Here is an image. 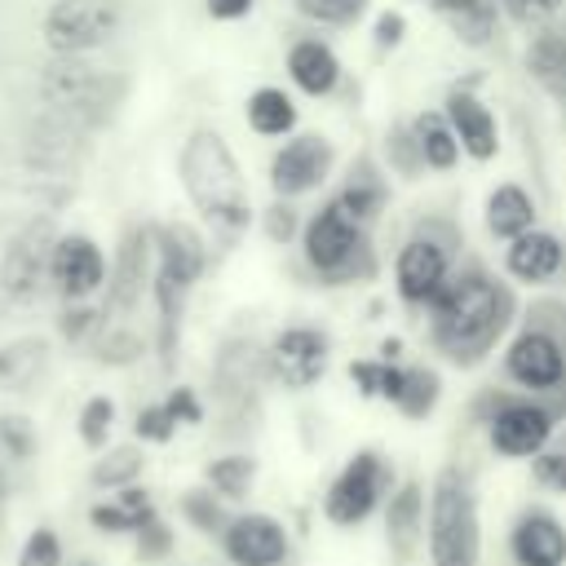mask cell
Wrapping results in <instances>:
<instances>
[{"label": "cell", "instance_id": "1", "mask_svg": "<svg viewBox=\"0 0 566 566\" xmlns=\"http://www.w3.org/2000/svg\"><path fill=\"white\" fill-rule=\"evenodd\" d=\"M424 314H429L433 349L442 358L469 367V363L486 358L495 349V340L509 332V323L517 314V301H513L509 283L469 265V270H455L447 279V287L433 296V305Z\"/></svg>", "mask_w": 566, "mask_h": 566}, {"label": "cell", "instance_id": "2", "mask_svg": "<svg viewBox=\"0 0 566 566\" xmlns=\"http://www.w3.org/2000/svg\"><path fill=\"white\" fill-rule=\"evenodd\" d=\"M177 172H181L186 199L195 203V212L212 230H221V234L248 230V221H252L248 181H243V168H239L230 142L217 128H195L186 137L181 159H177Z\"/></svg>", "mask_w": 566, "mask_h": 566}, {"label": "cell", "instance_id": "3", "mask_svg": "<svg viewBox=\"0 0 566 566\" xmlns=\"http://www.w3.org/2000/svg\"><path fill=\"white\" fill-rule=\"evenodd\" d=\"M301 256H305V265L327 287L358 283V279L376 274V252H371L367 226L354 221L336 199H327L323 208H314L305 217V226H301Z\"/></svg>", "mask_w": 566, "mask_h": 566}, {"label": "cell", "instance_id": "4", "mask_svg": "<svg viewBox=\"0 0 566 566\" xmlns=\"http://www.w3.org/2000/svg\"><path fill=\"white\" fill-rule=\"evenodd\" d=\"M455 234L442 226H420L402 239L398 256H394V292L407 310H429L433 296L447 287V279L455 274Z\"/></svg>", "mask_w": 566, "mask_h": 566}, {"label": "cell", "instance_id": "5", "mask_svg": "<svg viewBox=\"0 0 566 566\" xmlns=\"http://www.w3.org/2000/svg\"><path fill=\"white\" fill-rule=\"evenodd\" d=\"M40 97H44L49 115H57L66 124H93L111 111V102L119 97V84L106 71L88 66L84 57L57 53L40 75Z\"/></svg>", "mask_w": 566, "mask_h": 566}, {"label": "cell", "instance_id": "6", "mask_svg": "<svg viewBox=\"0 0 566 566\" xmlns=\"http://www.w3.org/2000/svg\"><path fill=\"white\" fill-rule=\"evenodd\" d=\"M504 376L531 394H553L566 385V340L562 327L544 323V310L522 323L504 349Z\"/></svg>", "mask_w": 566, "mask_h": 566}, {"label": "cell", "instance_id": "7", "mask_svg": "<svg viewBox=\"0 0 566 566\" xmlns=\"http://www.w3.org/2000/svg\"><path fill=\"white\" fill-rule=\"evenodd\" d=\"M124 22V0H57L44 18V40L53 53L84 57L102 49Z\"/></svg>", "mask_w": 566, "mask_h": 566}, {"label": "cell", "instance_id": "8", "mask_svg": "<svg viewBox=\"0 0 566 566\" xmlns=\"http://www.w3.org/2000/svg\"><path fill=\"white\" fill-rule=\"evenodd\" d=\"M429 548L433 566H473L478 557V522H473V500L469 491L447 473L433 491V513H429Z\"/></svg>", "mask_w": 566, "mask_h": 566}, {"label": "cell", "instance_id": "9", "mask_svg": "<svg viewBox=\"0 0 566 566\" xmlns=\"http://www.w3.org/2000/svg\"><path fill=\"white\" fill-rule=\"evenodd\" d=\"M53 226L35 221L27 230H18L0 256V287L13 301H35L49 287V265H53Z\"/></svg>", "mask_w": 566, "mask_h": 566}, {"label": "cell", "instance_id": "10", "mask_svg": "<svg viewBox=\"0 0 566 566\" xmlns=\"http://www.w3.org/2000/svg\"><path fill=\"white\" fill-rule=\"evenodd\" d=\"M332 142L318 133H296L287 137L274 155H270V186L279 199H301L310 190H318L332 172Z\"/></svg>", "mask_w": 566, "mask_h": 566}, {"label": "cell", "instance_id": "11", "mask_svg": "<svg viewBox=\"0 0 566 566\" xmlns=\"http://www.w3.org/2000/svg\"><path fill=\"white\" fill-rule=\"evenodd\" d=\"M327 358H332L327 332L305 327V323L283 327V332L270 340V371H274L287 389H310L314 380H323Z\"/></svg>", "mask_w": 566, "mask_h": 566}, {"label": "cell", "instance_id": "12", "mask_svg": "<svg viewBox=\"0 0 566 566\" xmlns=\"http://www.w3.org/2000/svg\"><path fill=\"white\" fill-rule=\"evenodd\" d=\"M49 283L57 287L62 301H88L106 283V256L88 234H62L53 243V265Z\"/></svg>", "mask_w": 566, "mask_h": 566}, {"label": "cell", "instance_id": "13", "mask_svg": "<svg viewBox=\"0 0 566 566\" xmlns=\"http://www.w3.org/2000/svg\"><path fill=\"white\" fill-rule=\"evenodd\" d=\"M553 433V411L539 407V402H500V411L491 416V447L509 460H522V455H539L544 442Z\"/></svg>", "mask_w": 566, "mask_h": 566}, {"label": "cell", "instance_id": "14", "mask_svg": "<svg viewBox=\"0 0 566 566\" xmlns=\"http://www.w3.org/2000/svg\"><path fill=\"white\" fill-rule=\"evenodd\" d=\"M380 486H385V464H380V455L358 451V455L340 469V478L332 482V491H327V517L340 522V526L363 522V517L376 509Z\"/></svg>", "mask_w": 566, "mask_h": 566}, {"label": "cell", "instance_id": "15", "mask_svg": "<svg viewBox=\"0 0 566 566\" xmlns=\"http://www.w3.org/2000/svg\"><path fill=\"white\" fill-rule=\"evenodd\" d=\"M442 115H447V124L455 128V142H460V150H464L469 159H478V164L495 159V150H500V124H495L491 106H486L478 93L451 88L447 102H442Z\"/></svg>", "mask_w": 566, "mask_h": 566}, {"label": "cell", "instance_id": "16", "mask_svg": "<svg viewBox=\"0 0 566 566\" xmlns=\"http://www.w3.org/2000/svg\"><path fill=\"white\" fill-rule=\"evenodd\" d=\"M562 265H566V243L553 230H539V226L509 239V248H504V274L526 283V287L553 283L562 274Z\"/></svg>", "mask_w": 566, "mask_h": 566}, {"label": "cell", "instance_id": "17", "mask_svg": "<svg viewBox=\"0 0 566 566\" xmlns=\"http://www.w3.org/2000/svg\"><path fill=\"white\" fill-rule=\"evenodd\" d=\"M150 234H155V279H168V283L190 292L203 279V270H208L203 239L190 226H181V221H168V226H159Z\"/></svg>", "mask_w": 566, "mask_h": 566}, {"label": "cell", "instance_id": "18", "mask_svg": "<svg viewBox=\"0 0 566 566\" xmlns=\"http://www.w3.org/2000/svg\"><path fill=\"white\" fill-rule=\"evenodd\" d=\"M150 279H155V234L146 226H133L119 239V256L111 274V310H133Z\"/></svg>", "mask_w": 566, "mask_h": 566}, {"label": "cell", "instance_id": "19", "mask_svg": "<svg viewBox=\"0 0 566 566\" xmlns=\"http://www.w3.org/2000/svg\"><path fill=\"white\" fill-rule=\"evenodd\" d=\"M287 75H292V84H296L301 93L327 97V93L340 84V57H336V49H332L327 40L305 35V40H296V44L287 49Z\"/></svg>", "mask_w": 566, "mask_h": 566}, {"label": "cell", "instance_id": "20", "mask_svg": "<svg viewBox=\"0 0 566 566\" xmlns=\"http://www.w3.org/2000/svg\"><path fill=\"white\" fill-rule=\"evenodd\" d=\"M226 553L239 566H274L287 553V535L270 517H239L226 531Z\"/></svg>", "mask_w": 566, "mask_h": 566}, {"label": "cell", "instance_id": "21", "mask_svg": "<svg viewBox=\"0 0 566 566\" xmlns=\"http://www.w3.org/2000/svg\"><path fill=\"white\" fill-rule=\"evenodd\" d=\"M535 199H531V190H522L517 181H500L491 195H486V203H482V221H486V234L491 239H517V234H526V230H535Z\"/></svg>", "mask_w": 566, "mask_h": 566}, {"label": "cell", "instance_id": "22", "mask_svg": "<svg viewBox=\"0 0 566 566\" xmlns=\"http://www.w3.org/2000/svg\"><path fill=\"white\" fill-rule=\"evenodd\" d=\"M526 71H531V80L548 97L566 102V27H548L544 22L531 35V44H526Z\"/></svg>", "mask_w": 566, "mask_h": 566}, {"label": "cell", "instance_id": "23", "mask_svg": "<svg viewBox=\"0 0 566 566\" xmlns=\"http://www.w3.org/2000/svg\"><path fill=\"white\" fill-rule=\"evenodd\" d=\"M513 553L522 566H562L566 562V531L548 513H526L513 531Z\"/></svg>", "mask_w": 566, "mask_h": 566}, {"label": "cell", "instance_id": "24", "mask_svg": "<svg viewBox=\"0 0 566 566\" xmlns=\"http://www.w3.org/2000/svg\"><path fill=\"white\" fill-rule=\"evenodd\" d=\"M411 137H416V150H420V168L429 172H451L460 164V142H455V128L447 124L442 111H420L411 119Z\"/></svg>", "mask_w": 566, "mask_h": 566}, {"label": "cell", "instance_id": "25", "mask_svg": "<svg viewBox=\"0 0 566 566\" xmlns=\"http://www.w3.org/2000/svg\"><path fill=\"white\" fill-rule=\"evenodd\" d=\"M243 119H248V128L256 137H292V128H296V102L283 88L261 84L256 93H248Z\"/></svg>", "mask_w": 566, "mask_h": 566}, {"label": "cell", "instance_id": "26", "mask_svg": "<svg viewBox=\"0 0 566 566\" xmlns=\"http://www.w3.org/2000/svg\"><path fill=\"white\" fill-rule=\"evenodd\" d=\"M385 199H389V186L380 181V172H376L371 164H358V172H349L345 190L336 195V203H340L354 221H363V226H371V221L385 212Z\"/></svg>", "mask_w": 566, "mask_h": 566}, {"label": "cell", "instance_id": "27", "mask_svg": "<svg viewBox=\"0 0 566 566\" xmlns=\"http://www.w3.org/2000/svg\"><path fill=\"white\" fill-rule=\"evenodd\" d=\"M349 380L358 385L363 398H385V402H398L402 398V385H407V367H398L394 358H358L349 363Z\"/></svg>", "mask_w": 566, "mask_h": 566}, {"label": "cell", "instance_id": "28", "mask_svg": "<svg viewBox=\"0 0 566 566\" xmlns=\"http://www.w3.org/2000/svg\"><path fill=\"white\" fill-rule=\"evenodd\" d=\"M44 340L27 336V340H13L0 349V385L4 389H27L40 371H44Z\"/></svg>", "mask_w": 566, "mask_h": 566}, {"label": "cell", "instance_id": "29", "mask_svg": "<svg viewBox=\"0 0 566 566\" xmlns=\"http://www.w3.org/2000/svg\"><path fill=\"white\" fill-rule=\"evenodd\" d=\"M150 517H155L150 513V500L137 486H128L115 504H97L93 509V526H102V531H142Z\"/></svg>", "mask_w": 566, "mask_h": 566}, {"label": "cell", "instance_id": "30", "mask_svg": "<svg viewBox=\"0 0 566 566\" xmlns=\"http://www.w3.org/2000/svg\"><path fill=\"white\" fill-rule=\"evenodd\" d=\"M438 394H442L438 371H429V367H407V385H402V398H398L394 407H398L402 416H411V420H424V416L433 411Z\"/></svg>", "mask_w": 566, "mask_h": 566}, {"label": "cell", "instance_id": "31", "mask_svg": "<svg viewBox=\"0 0 566 566\" xmlns=\"http://www.w3.org/2000/svg\"><path fill=\"white\" fill-rule=\"evenodd\" d=\"M416 531H420V491L416 486H402L389 500V539L398 548H411L416 544Z\"/></svg>", "mask_w": 566, "mask_h": 566}, {"label": "cell", "instance_id": "32", "mask_svg": "<svg viewBox=\"0 0 566 566\" xmlns=\"http://www.w3.org/2000/svg\"><path fill=\"white\" fill-rule=\"evenodd\" d=\"M451 22V31L469 44V49H482V44H491V35H495V22H500V4L495 0H482L478 9H469V13H455V18H447Z\"/></svg>", "mask_w": 566, "mask_h": 566}, {"label": "cell", "instance_id": "33", "mask_svg": "<svg viewBox=\"0 0 566 566\" xmlns=\"http://www.w3.org/2000/svg\"><path fill=\"white\" fill-rule=\"evenodd\" d=\"M301 18L318 22V27H349L363 18L367 0H292Z\"/></svg>", "mask_w": 566, "mask_h": 566}, {"label": "cell", "instance_id": "34", "mask_svg": "<svg viewBox=\"0 0 566 566\" xmlns=\"http://www.w3.org/2000/svg\"><path fill=\"white\" fill-rule=\"evenodd\" d=\"M35 451V429L22 416H0V469L22 464Z\"/></svg>", "mask_w": 566, "mask_h": 566}, {"label": "cell", "instance_id": "35", "mask_svg": "<svg viewBox=\"0 0 566 566\" xmlns=\"http://www.w3.org/2000/svg\"><path fill=\"white\" fill-rule=\"evenodd\" d=\"M208 482H212L221 495L239 500V495H248V486H252V460H248V455L212 460V464H208Z\"/></svg>", "mask_w": 566, "mask_h": 566}, {"label": "cell", "instance_id": "36", "mask_svg": "<svg viewBox=\"0 0 566 566\" xmlns=\"http://www.w3.org/2000/svg\"><path fill=\"white\" fill-rule=\"evenodd\" d=\"M142 469V451L137 447H115L97 469H93V482L97 486H124L128 478H137Z\"/></svg>", "mask_w": 566, "mask_h": 566}, {"label": "cell", "instance_id": "37", "mask_svg": "<svg viewBox=\"0 0 566 566\" xmlns=\"http://www.w3.org/2000/svg\"><path fill=\"white\" fill-rule=\"evenodd\" d=\"M495 4L517 27H544V22H553L566 9V0H495Z\"/></svg>", "mask_w": 566, "mask_h": 566}, {"label": "cell", "instance_id": "38", "mask_svg": "<svg viewBox=\"0 0 566 566\" xmlns=\"http://www.w3.org/2000/svg\"><path fill=\"white\" fill-rule=\"evenodd\" d=\"M111 420H115V402L111 398H88V407L80 411V438L88 447H102L106 433H111Z\"/></svg>", "mask_w": 566, "mask_h": 566}, {"label": "cell", "instance_id": "39", "mask_svg": "<svg viewBox=\"0 0 566 566\" xmlns=\"http://www.w3.org/2000/svg\"><path fill=\"white\" fill-rule=\"evenodd\" d=\"M385 155H389V164H394L398 172H424V168H420V150H416V137H411V124H398V128H389V137H385Z\"/></svg>", "mask_w": 566, "mask_h": 566}, {"label": "cell", "instance_id": "40", "mask_svg": "<svg viewBox=\"0 0 566 566\" xmlns=\"http://www.w3.org/2000/svg\"><path fill=\"white\" fill-rule=\"evenodd\" d=\"M97 323H102V310H93L88 301H66V314H62V336L66 340L84 345L97 332Z\"/></svg>", "mask_w": 566, "mask_h": 566}, {"label": "cell", "instance_id": "41", "mask_svg": "<svg viewBox=\"0 0 566 566\" xmlns=\"http://www.w3.org/2000/svg\"><path fill=\"white\" fill-rule=\"evenodd\" d=\"M57 557H62V544H57V535L53 531H31V539L22 544V557H18V566H57Z\"/></svg>", "mask_w": 566, "mask_h": 566}, {"label": "cell", "instance_id": "42", "mask_svg": "<svg viewBox=\"0 0 566 566\" xmlns=\"http://www.w3.org/2000/svg\"><path fill=\"white\" fill-rule=\"evenodd\" d=\"M137 354H142V340L133 332H124V327H115V332H106L97 340V358L102 363H133Z\"/></svg>", "mask_w": 566, "mask_h": 566}, {"label": "cell", "instance_id": "43", "mask_svg": "<svg viewBox=\"0 0 566 566\" xmlns=\"http://www.w3.org/2000/svg\"><path fill=\"white\" fill-rule=\"evenodd\" d=\"M172 429H177V420H172V411H168L164 402H159V407H146V411L137 416V433H142L146 442H168Z\"/></svg>", "mask_w": 566, "mask_h": 566}, {"label": "cell", "instance_id": "44", "mask_svg": "<svg viewBox=\"0 0 566 566\" xmlns=\"http://www.w3.org/2000/svg\"><path fill=\"white\" fill-rule=\"evenodd\" d=\"M301 226H305V221L296 217V208H292V203H274V208L265 212V234H270L274 243H287Z\"/></svg>", "mask_w": 566, "mask_h": 566}, {"label": "cell", "instance_id": "45", "mask_svg": "<svg viewBox=\"0 0 566 566\" xmlns=\"http://www.w3.org/2000/svg\"><path fill=\"white\" fill-rule=\"evenodd\" d=\"M535 482L548 491H566V455L562 451H539L535 455Z\"/></svg>", "mask_w": 566, "mask_h": 566}, {"label": "cell", "instance_id": "46", "mask_svg": "<svg viewBox=\"0 0 566 566\" xmlns=\"http://www.w3.org/2000/svg\"><path fill=\"white\" fill-rule=\"evenodd\" d=\"M164 407L172 411V420H177V424H195V420L203 416V407H199L195 389H172V394L164 398Z\"/></svg>", "mask_w": 566, "mask_h": 566}, {"label": "cell", "instance_id": "47", "mask_svg": "<svg viewBox=\"0 0 566 566\" xmlns=\"http://www.w3.org/2000/svg\"><path fill=\"white\" fill-rule=\"evenodd\" d=\"M407 35V18L402 13H380L376 18V49H398Z\"/></svg>", "mask_w": 566, "mask_h": 566}, {"label": "cell", "instance_id": "48", "mask_svg": "<svg viewBox=\"0 0 566 566\" xmlns=\"http://www.w3.org/2000/svg\"><path fill=\"white\" fill-rule=\"evenodd\" d=\"M137 544H142V557H159V553H168V526H159L155 517L137 531Z\"/></svg>", "mask_w": 566, "mask_h": 566}, {"label": "cell", "instance_id": "49", "mask_svg": "<svg viewBox=\"0 0 566 566\" xmlns=\"http://www.w3.org/2000/svg\"><path fill=\"white\" fill-rule=\"evenodd\" d=\"M186 513H190V522H199V526H217V522H221L217 504H208L203 491H190V495H186Z\"/></svg>", "mask_w": 566, "mask_h": 566}, {"label": "cell", "instance_id": "50", "mask_svg": "<svg viewBox=\"0 0 566 566\" xmlns=\"http://www.w3.org/2000/svg\"><path fill=\"white\" fill-rule=\"evenodd\" d=\"M252 4H256V0H208V13H212L217 22H239V18L252 13Z\"/></svg>", "mask_w": 566, "mask_h": 566}, {"label": "cell", "instance_id": "51", "mask_svg": "<svg viewBox=\"0 0 566 566\" xmlns=\"http://www.w3.org/2000/svg\"><path fill=\"white\" fill-rule=\"evenodd\" d=\"M482 0H433V9L442 13V18H455V13H469V9H478Z\"/></svg>", "mask_w": 566, "mask_h": 566}, {"label": "cell", "instance_id": "52", "mask_svg": "<svg viewBox=\"0 0 566 566\" xmlns=\"http://www.w3.org/2000/svg\"><path fill=\"white\" fill-rule=\"evenodd\" d=\"M4 495H9V478H4V469H0V517H4Z\"/></svg>", "mask_w": 566, "mask_h": 566}, {"label": "cell", "instance_id": "53", "mask_svg": "<svg viewBox=\"0 0 566 566\" xmlns=\"http://www.w3.org/2000/svg\"><path fill=\"white\" fill-rule=\"evenodd\" d=\"M84 566H88V562H84Z\"/></svg>", "mask_w": 566, "mask_h": 566}]
</instances>
